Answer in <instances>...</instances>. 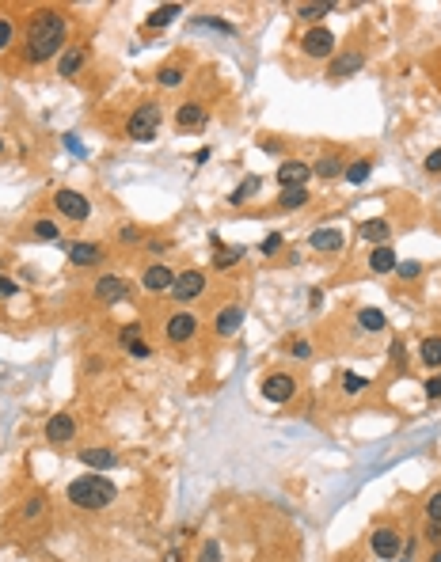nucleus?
<instances>
[{
  "label": "nucleus",
  "instance_id": "nucleus-45",
  "mask_svg": "<svg viewBox=\"0 0 441 562\" xmlns=\"http://www.w3.org/2000/svg\"><path fill=\"white\" fill-rule=\"evenodd\" d=\"M426 395H430V399H441V373H433L430 380H426Z\"/></svg>",
  "mask_w": 441,
  "mask_h": 562
},
{
  "label": "nucleus",
  "instance_id": "nucleus-6",
  "mask_svg": "<svg viewBox=\"0 0 441 562\" xmlns=\"http://www.w3.org/2000/svg\"><path fill=\"white\" fill-rule=\"evenodd\" d=\"M293 391H297V380L289 373H270L262 380V399H270V403H289Z\"/></svg>",
  "mask_w": 441,
  "mask_h": 562
},
{
  "label": "nucleus",
  "instance_id": "nucleus-7",
  "mask_svg": "<svg viewBox=\"0 0 441 562\" xmlns=\"http://www.w3.org/2000/svg\"><path fill=\"white\" fill-rule=\"evenodd\" d=\"M301 49L308 58H331V54H335V34L327 31V27H312L301 38Z\"/></svg>",
  "mask_w": 441,
  "mask_h": 562
},
{
  "label": "nucleus",
  "instance_id": "nucleus-25",
  "mask_svg": "<svg viewBox=\"0 0 441 562\" xmlns=\"http://www.w3.org/2000/svg\"><path fill=\"white\" fill-rule=\"evenodd\" d=\"M358 323H361V331H384V323H388V319H384L381 308H361L358 312Z\"/></svg>",
  "mask_w": 441,
  "mask_h": 562
},
{
  "label": "nucleus",
  "instance_id": "nucleus-38",
  "mask_svg": "<svg viewBox=\"0 0 441 562\" xmlns=\"http://www.w3.org/2000/svg\"><path fill=\"white\" fill-rule=\"evenodd\" d=\"M12 38H16V27H12V19H0V49H8Z\"/></svg>",
  "mask_w": 441,
  "mask_h": 562
},
{
  "label": "nucleus",
  "instance_id": "nucleus-50",
  "mask_svg": "<svg viewBox=\"0 0 441 562\" xmlns=\"http://www.w3.org/2000/svg\"><path fill=\"white\" fill-rule=\"evenodd\" d=\"M0 152H4V141H0Z\"/></svg>",
  "mask_w": 441,
  "mask_h": 562
},
{
  "label": "nucleus",
  "instance_id": "nucleus-39",
  "mask_svg": "<svg viewBox=\"0 0 441 562\" xmlns=\"http://www.w3.org/2000/svg\"><path fill=\"white\" fill-rule=\"evenodd\" d=\"M42 502H46V497H31V502H27V509H23V521H34V517H38L42 513V509H46V505H42Z\"/></svg>",
  "mask_w": 441,
  "mask_h": 562
},
{
  "label": "nucleus",
  "instance_id": "nucleus-9",
  "mask_svg": "<svg viewBox=\"0 0 441 562\" xmlns=\"http://www.w3.org/2000/svg\"><path fill=\"white\" fill-rule=\"evenodd\" d=\"M369 547H373V554L376 559H396L400 554V547H403V539H400V532L396 528H373V536H369Z\"/></svg>",
  "mask_w": 441,
  "mask_h": 562
},
{
  "label": "nucleus",
  "instance_id": "nucleus-16",
  "mask_svg": "<svg viewBox=\"0 0 441 562\" xmlns=\"http://www.w3.org/2000/svg\"><path fill=\"white\" fill-rule=\"evenodd\" d=\"M240 323H244V308L240 304H229V308H220L217 319H213V327H217L220 338H229V334L240 331Z\"/></svg>",
  "mask_w": 441,
  "mask_h": 562
},
{
  "label": "nucleus",
  "instance_id": "nucleus-34",
  "mask_svg": "<svg viewBox=\"0 0 441 562\" xmlns=\"http://www.w3.org/2000/svg\"><path fill=\"white\" fill-rule=\"evenodd\" d=\"M194 27H205V31H220V34H232V31H236L232 23H225V19H213V16H198Z\"/></svg>",
  "mask_w": 441,
  "mask_h": 562
},
{
  "label": "nucleus",
  "instance_id": "nucleus-47",
  "mask_svg": "<svg viewBox=\"0 0 441 562\" xmlns=\"http://www.w3.org/2000/svg\"><path fill=\"white\" fill-rule=\"evenodd\" d=\"M308 353H312V346H308V342H293V358H301V361H304Z\"/></svg>",
  "mask_w": 441,
  "mask_h": 562
},
{
  "label": "nucleus",
  "instance_id": "nucleus-44",
  "mask_svg": "<svg viewBox=\"0 0 441 562\" xmlns=\"http://www.w3.org/2000/svg\"><path fill=\"white\" fill-rule=\"evenodd\" d=\"M426 172H430V175H441V148H433V152L426 156Z\"/></svg>",
  "mask_w": 441,
  "mask_h": 562
},
{
  "label": "nucleus",
  "instance_id": "nucleus-46",
  "mask_svg": "<svg viewBox=\"0 0 441 562\" xmlns=\"http://www.w3.org/2000/svg\"><path fill=\"white\" fill-rule=\"evenodd\" d=\"M118 236H122V244H137V239H141V232H137V229H130V224H126V229L118 232Z\"/></svg>",
  "mask_w": 441,
  "mask_h": 562
},
{
  "label": "nucleus",
  "instance_id": "nucleus-21",
  "mask_svg": "<svg viewBox=\"0 0 441 562\" xmlns=\"http://www.w3.org/2000/svg\"><path fill=\"white\" fill-rule=\"evenodd\" d=\"M396 251L388 244H381V247H373V255H369V270H373V274H392L396 270Z\"/></svg>",
  "mask_w": 441,
  "mask_h": 562
},
{
  "label": "nucleus",
  "instance_id": "nucleus-13",
  "mask_svg": "<svg viewBox=\"0 0 441 562\" xmlns=\"http://www.w3.org/2000/svg\"><path fill=\"white\" fill-rule=\"evenodd\" d=\"M194 334H198L194 312H175V316L168 319V338H172V342H190Z\"/></svg>",
  "mask_w": 441,
  "mask_h": 562
},
{
  "label": "nucleus",
  "instance_id": "nucleus-35",
  "mask_svg": "<svg viewBox=\"0 0 441 562\" xmlns=\"http://www.w3.org/2000/svg\"><path fill=\"white\" fill-rule=\"evenodd\" d=\"M426 517H430V524H438V528H441V490H438V494H430V502H426Z\"/></svg>",
  "mask_w": 441,
  "mask_h": 562
},
{
  "label": "nucleus",
  "instance_id": "nucleus-33",
  "mask_svg": "<svg viewBox=\"0 0 441 562\" xmlns=\"http://www.w3.org/2000/svg\"><path fill=\"white\" fill-rule=\"evenodd\" d=\"M327 12H335V4H301V8H297V16H301L304 23H316V19H324Z\"/></svg>",
  "mask_w": 441,
  "mask_h": 562
},
{
  "label": "nucleus",
  "instance_id": "nucleus-22",
  "mask_svg": "<svg viewBox=\"0 0 441 562\" xmlns=\"http://www.w3.org/2000/svg\"><path fill=\"white\" fill-rule=\"evenodd\" d=\"M388 236H392V229H388V220H381V217L361 224V239H369V244H376V247H381Z\"/></svg>",
  "mask_w": 441,
  "mask_h": 562
},
{
  "label": "nucleus",
  "instance_id": "nucleus-23",
  "mask_svg": "<svg viewBox=\"0 0 441 562\" xmlns=\"http://www.w3.org/2000/svg\"><path fill=\"white\" fill-rule=\"evenodd\" d=\"M251 194H259V175H244V179H240V187L229 194V205H244Z\"/></svg>",
  "mask_w": 441,
  "mask_h": 562
},
{
  "label": "nucleus",
  "instance_id": "nucleus-36",
  "mask_svg": "<svg viewBox=\"0 0 441 562\" xmlns=\"http://www.w3.org/2000/svg\"><path fill=\"white\" fill-rule=\"evenodd\" d=\"M365 384H369V380H365V376H358V373H346V376H343V388L350 391V395H358V391H365Z\"/></svg>",
  "mask_w": 441,
  "mask_h": 562
},
{
  "label": "nucleus",
  "instance_id": "nucleus-5",
  "mask_svg": "<svg viewBox=\"0 0 441 562\" xmlns=\"http://www.w3.org/2000/svg\"><path fill=\"white\" fill-rule=\"evenodd\" d=\"M205 293V274L202 270H187V274H175V285H172V296L175 301H198Z\"/></svg>",
  "mask_w": 441,
  "mask_h": 562
},
{
  "label": "nucleus",
  "instance_id": "nucleus-10",
  "mask_svg": "<svg viewBox=\"0 0 441 562\" xmlns=\"http://www.w3.org/2000/svg\"><path fill=\"white\" fill-rule=\"evenodd\" d=\"M141 285H145V293H172L175 285V274L163 262H152V266L141 274Z\"/></svg>",
  "mask_w": 441,
  "mask_h": 562
},
{
  "label": "nucleus",
  "instance_id": "nucleus-4",
  "mask_svg": "<svg viewBox=\"0 0 441 562\" xmlns=\"http://www.w3.org/2000/svg\"><path fill=\"white\" fill-rule=\"evenodd\" d=\"M54 205H58V213L69 217V220H88L91 217V202L84 194H76V190H58V194H54Z\"/></svg>",
  "mask_w": 441,
  "mask_h": 562
},
{
  "label": "nucleus",
  "instance_id": "nucleus-11",
  "mask_svg": "<svg viewBox=\"0 0 441 562\" xmlns=\"http://www.w3.org/2000/svg\"><path fill=\"white\" fill-rule=\"evenodd\" d=\"M308 175H312V167L304 160H286L278 167V187L282 190H293V187H304L308 183Z\"/></svg>",
  "mask_w": 441,
  "mask_h": 562
},
{
  "label": "nucleus",
  "instance_id": "nucleus-43",
  "mask_svg": "<svg viewBox=\"0 0 441 562\" xmlns=\"http://www.w3.org/2000/svg\"><path fill=\"white\" fill-rule=\"evenodd\" d=\"M282 247V232H270L267 239H262V255H274Z\"/></svg>",
  "mask_w": 441,
  "mask_h": 562
},
{
  "label": "nucleus",
  "instance_id": "nucleus-14",
  "mask_svg": "<svg viewBox=\"0 0 441 562\" xmlns=\"http://www.w3.org/2000/svg\"><path fill=\"white\" fill-rule=\"evenodd\" d=\"M308 244H312V251L335 255V251H343V247H346V239H343V229H316L308 236Z\"/></svg>",
  "mask_w": 441,
  "mask_h": 562
},
{
  "label": "nucleus",
  "instance_id": "nucleus-40",
  "mask_svg": "<svg viewBox=\"0 0 441 562\" xmlns=\"http://www.w3.org/2000/svg\"><path fill=\"white\" fill-rule=\"evenodd\" d=\"M396 274H400V277H407V281H411V277H418V274H422V266H418V262H396Z\"/></svg>",
  "mask_w": 441,
  "mask_h": 562
},
{
  "label": "nucleus",
  "instance_id": "nucleus-37",
  "mask_svg": "<svg viewBox=\"0 0 441 562\" xmlns=\"http://www.w3.org/2000/svg\"><path fill=\"white\" fill-rule=\"evenodd\" d=\"M198 562H220V543H217V539H210V543L202 547V554H198Z\"/></svg>",
  "mask_w": 441,
  "mask_h": 562
},
{
  "label": "nucleus",
  "instance_id": "nucleus-1",
  "mask_svg": "<svg viewBox=\"0 0 441 562\" xmlns=\"http://www.w3.org/2000/svg\"><path fill=\"white\" fill-rule=\"evenodd\" d=\"M69 19L54 8H38L27 23V58L31 61H49L54 54L65 49Z\"/></svg>",
  "mask_w": 441,
  "mask_h": 562
},
{
  "label": "nucleus",
  "instance_id": "nucleus-12",
  "mask_svg": "<svg viewBox=\"0 0 441 562\" xmlns=\"http://www.w3.org/2000/svg\"><path fill=\"white\" fill-rule=\"evenodd\" d=\"M91 289H95V296H99L103 304H118V301H126V296H130V285H126L122 277H115V274L99 277Z\"/></svg>",
  "mask_w": 441,
  "mask_h": 562
},
{
  "label": "nucleus",
  "instance_id": "nucleus-18",
  "mask_svg": "<svg viewBox=\"0 0 441 562\" xmlns=\"http://www.w3.org/2000/svg\"><path fill=\"white\" fill-rule=\"evenodd\" d=\"M65 255H69L73 266H95V262L103 259V247H99V244H69Z\"/></svg>",
  "mask_w": 441,
  "mask_h": 562
},
{
  "label": "nucleus",
  "instance_id": "nucleus-19",
  "mask_svg": "<svg viewBox=\"0 0 441 562\" xmlns=\"http://www.w3.org/2000/svg\"><path fill=\"white\" fill-rule=\"evenodd\" d=\"M80 464L91 467V471H106V467L118 464V456L111 448H80Z\"/></svg>",
  "mask_w": 441,
  "mask_h": 562
},
{
  "label": "nucleus",
  "instance_id": "nucleus-31",
  "mask_svg": "<svg viewBox=\"0 0 441 562\" xmlns=\"http://www.w3.org/2000/svg\"><path fill=\"white\" fill-rule=\"evenodd\" d=\"M183 76H187V73H183V65H163L160 73H156V80H160V88H179Z\"/></svg>",
  "mask_w": 441,
  "mask_h": 562
},
{
  "label": "nucleus",
  "instance_id": "nucleus-26",
  "mask_svg": "<svg viewBox=\"0 0 441 562\" xmlns=\"http://www.w3.org/2000/svg\"><path fill=\"white\" fill-rule=\"evenodd\" d=\"M175 16H183V8H179V4H163V8H156L152 16H148V27H152V31H156V27H168Z\"/></svg>",
  "mask_w": 441,
  "mask_h": 562
},
{
  "label": "nucleus",
  "instance_id": "nucleus-49",
  "mask_svg": "<svg viewBox=\"0 0 441 562\" xmlns=\"http://www.w3.org/2000/svg\"><path fill=\"white\" fill-rule=\"evenodd\" d=\"M430 562H441V551H433V559Z\"/></svg>",
  "mask_w": 441,
  "mask_h": 562
},
{
  "label": "nucleus",
  "instance_id": "nucleus-30",
  "mask_svg": "<svg viewBox=\"0 0 441 562\" xmlns=\"http://www.w3.org/2000/svg\"><path fill=\"white\" fill-rule=\"evenodd\" d=\"M304 202H308V190H304V187L282 190V198H278V205H282V209H301Z\"/></svg>",
  "mask_w": 441,
  "mask_h": 562
},
{
  "label": "nucleus",
  "instance_id": "nucleus-17",
  "mask_svg": "<svg viewBox=\"0 0 441 562\" xmlns=\"http://www.w3.org/2000/svg\"><path fill=\"white\" fill-rule=\"evenodd\" d=\"M175 126H179L183 133H187V130H202V126H205V106L202 103H183L179 110H175Z\"/></svg>",
  "mask_w": 441,
  "mask_h": 562
},
{
  "label": "nucleus",
  "instance_id": "nucleus-27",
  "mask_svg": "<svg viewBox=\"0 0 441 562\" xmlns=\"http://www.w3.org/2000/svg\"><path fill=\"white\" fill-rule=\"evenodd\" d=\"M369 172H373V160H354L350 167H346V183H354V187H361V183L369 179Z\"/></svg>",
  "mask_w": 441,
  "mask_h": 562
},
{
  "label": "nucleus",
  "instance_id": "nucleus-15",
  "mask_svg": "<svg viewBox=\"0 0 441 562\" xmlns=\"http://www.w3.org/2000/svg\"><path fill=\"white\" fill-rule=\"evenodd\" d=\"M361 65H365V54H361V49H346L343 58H335V61H331L327 76H331V80H343V76H354Z\"/></svg>",
  "mask_w": 441,
  "mask_h": 562
},
{
  "label": "nucleus",
  "instance_id": "nucleus-41",
  "mask_svg": "<svg viewBox=\"0 0 441 562\" xmlns=\"http://www.w3.org/2000/svg\"><path fill=\"white\" fill-rule=\"evenodd\" d=\"M16 281H12V277H4V274H0V301H12V296H16Z\"/></svg>",
  "mask_w": 441,
  "mask_h": 562
},
{
  "label": "nucleus",
  "instance_id": "nucleus-48",
  "mask_svg": "<svg viewBox=\"0 0 441 562\" xmlns=\"http://www.w3.org/2000/svg\"><path fill=\"white\" fill-rule=\"evenodd\" d=\"M388 353H392V358H396V361H400V358H403V342H400V338H396V342H392V346H388Z\"/></svg>",
  "mask_w": 441,
  "mask_h": 562
},
{
  "label": "nucleus",
  "instance_id": "nucleus-24",
  "mask_svg": "<svg viewBox=\"0 0 441 562\" xmlns=\"http://www.w3.org/2000/svg\"><path fill=\"white\" fill-rule=\"evenodd\" d=\"M418 358H422V365L430 368H441V338H422V346H418Z\"/></svg>",
  "mask_w": 441,
  "mask_h": 562
},
{
  "label": "nucleus",
  "instance_id": "nucleus-20",
  "mask_svg": "<svg viewBox=\"0 0 441 562\" xmlns=\"http://www.w3.org/2000/svg\"><path fill=\"white\" fill-rule=\"evenodd\" d=\"M84 46H69V49H61V58H58V73L61 76H76L84 69Z\"/></svg>",
  "mask_w": 441,
  "mask_h": 562
},
{
  "label": "nucleus",
  "instance_id": "nucleus-28",
  "mask_svg": "<svg viewBox=\"0 0 441 562\" xmlns=\"http://www.w3.org/2000/svg\"><path fill=\"white\" fill-rule=\"evenodd\" d=\"M312 172H316L319 179H335V175H343V160H339V156H324Z\"/></svg>",
  "mask_w": 441,
  "mask_h": 562
},
{
  "label": "nucleus",
  "instance_id": "nucleus-8",
  "mask_svg": "<svg viewBox=\"0 0 441 562\" xmlns=\"http://www.w3.org/2000/svg\"><path fill=\"white\" fill-rule=\"evenodd\" d=\"M76 437V422L69 410H58V414L46 418V441L49 445H69V441Z\"/></svg>",
  "mask_w": 441,
  "mask_h": 562
},
{
  "label": "nucleus",
  "instance_id": "nucleus-2",
  "mask_svg": "<svg viewBox=\"0 0 441 562\" xmlns=\"http://www.w3.org/2000/svg\"><path fill=\"white\" fill-rule=\"evenodd\" d=\"M65 494L76 509H106V505L118 497V490H115V482L103 479V475H80V479L69 482Z\"/></svg>",
  "mask_w": 441,
  "mask_h": 562
},
{
  "label": "nucleus",
  "instance_id": "nucleus-42",
  "mask_svg": "<svg viewBox=\"0 0 441 562\" xmlns=\"http://www.w3.org/2000/svg\"><path fill=\"white\" fill-rule=\"evenodd\" d=\"M126 353H133V358H148V346L141 342V338H130V342H122Z\"/></svg>",
  "mask_w": 441,
  "mask_h": 562
},
{
  "label": "nucleus",
  "instance_id": "nucleus-32",
  "mask_svg": "<svg viewBox=\"0 0 441 562\" xmlns=\"http://www.w3.org/2000/svg\"><path fill=\"white\" fill-rule=\"evenodd\" d=\"M236 259H244V251H240V247H217L213 266H217V270H229V266H236Z\"/></svg>",
  "mask_w": 441,
  "mask_h": 562
},
{
  "label": "nucleus",
  "instance_id": "nucleus-29",
  "mask_svg": "<svg viewBox=\"0 0 441 562\" xmlns=\"http://www.w3.org/2000/svg\"><path fill=\"white\" fill-rule=\"evenodd\" d=\"M31 232H34V239H42V244H54V239L61 236V232H58V224H54V220H46V217H42V220H34V224H31Z\"/></svg>",
  "mask_w": 441,
  "mask_h": 562
},
{
  "label": "nucleus",
  "instance_id": "nucleus-3",
  "mask_svg": "<svg viewBox=\"0 0 441 562\" xmlns=\"http://www.w3.org/2000/svg\"><path fill=\"white\" fill-rule=\"evenodd\" d=\"M160 106L156 103H141L137 110H133L130 115V126H126V130H130V137L133 141H152L156 137V130H160Z\"/></svg>",
  "mask_w": 441,
  "mask_h": 562
}]
</instances>
